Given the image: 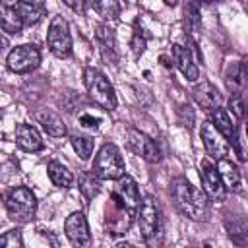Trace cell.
<instances>
[{
  "instance_id": "obj_1",
  "label": "cell",
  "mask_w": 248,
  "mask_h": 248,
  "mask_svg": "<svg viewBox=\"0 0 248 248\" xmlns=\"http://www.w3.org/2000/svg\"><path fill=\"white\" fill-rule=\"evenodd\" d=\"M170 194H172V200H174L176 207L180 209V213L186 215L188 219L200 221V219H205L207 217V213H209L207 194L202 192V190H198L186 178L172 180Z\"/></svg>"
},
{
  "instance_id": "obj_2",
  "label": "cell",
  "mask_w": 248,
  "mask_h": 248,
  "mask_svg": "<svg viewBox=\"0 0 248 248\" xmlns=\"http://www.w3.org/2000/svg\"><path fill=\"white\" fill-rule=\"evenodd\" d=\"M83 83H85L87 93L93 99V103H97L105 110H114L116 108V93H114L110 81L105 78L103 72H99L97 68H91V66L85 68Z\"/></svg>"
},
{
  "instance_id": "obj_3",
  "label": "cell",
  "mask_w": 248,
  "mask_h": 248,
  "mask_svg": "<svg viewBox=\"0 0 248 248\" xmlns=\"http://www.w3.org/2000/svg\"><path fill=\"white\" fill-rule=\"evenodd\" d=\"M6 209L16 223H29L37 213V198L25 186H16L6 196Z\"/></svg>"
},
{
  "instance_id": "obj_4",
  "label": "cell",
  "mask_w": 248,
  "mask_h": 248,
  "mask_svg": "<svg viewBox=\"0 0 248 248\" xmlns=\"http://www.w3.org/2000/svg\"><path fill=\"white\" fill-rule=\"evenodd\" d=\"M93 172L103 180H116L124 174V159L114 143H105L99 149L93 161Z\"/></svg>"
},
{
  "instance_id": "obj_5",
  "label": "cell",
  "mask_w": 248,
  "mask_h": 248,
  "mask_svg": "<svg viewBox=\"0 0 248 248\" xmlns=\"http://www.w3.org/2000/svg\"><path fill=\"white\" fill-rule=\"evenodd\" d=\"M46 45H48V50L56 58H68L72 54L70 27H68V21L62 16L52 17V21L48 25V33H46Z\"/></svg>"
},
{
  "instance_id": "obj_6",
  "label": "cell",
  "mask_w": 248,
  "mask_h": 248,
  "mask_svg": "<svg viewBox=\"0 0 248 248\" xmlns=\"http://www.w3.org/2000/svg\"><path fill=\"white\" fill-rule=\"evenodd\" d=\"M41 62V52L35 45H19L10 50L8 54V68L16 74H27L33 72Z\"/></svg>"
},
{
  "instance_id": "obj_7",
  "label": "cell",
  "mask_w": 248,
  "mask_h": 248,
  "mask_svg": "<svg viewBox=\"0 0 248 248\" xmlns=\"http://www.w3.org/2000/svg\"><path fill=\"white\" fill-rule=\"evenodd\" d=\"M200 178H202V186H203V192L207 194V198L211 202H223L225 196H227V186L217 170V167L203 159L202 165H200Z\"/></svg>"
},
{
  "instance_id": "obj_8",
  "label": "cell",
  "mask_w": 248,
  "mask_h": 248,
  "mask_svg": "<svg viewBox=\"0 0 248 248\" xmlns=\"http://www.w3.org/2000/svg\"><path fill=\"white\" fill-rule=\"evenodd\" d=\"M136 221H138V229H140L141 236L147 242H151V238L159 231V209H157V203H155V200L151 196L141 200V203L138 207Z\"/></svg>"
},
{
  "instance_id": "obj_9",
  "label": "cell",
  "mask_w": 248,
  "mask_h": 248,
  "mask_svg": "<svg viewBox=\"0 0 248 248\" xmlns=\"http://www.w3.org/2000/svg\"><path fill=\"white\" fill-rule=\"evenodd\" d=\"M209 118H211V122H213V126L231 141V145L234 147V151L238 153V157L240 159H244L246 155L242 153V149H240V143H238V130H236V124L231 120V116H229V112L225 110V108H221V107H215V108H211L209 110Z\"/></svg>"
},
{
  "instance_id": "obj_10",
  "label": "cell",
  "mask_w": 248,
  "mask_h": 248,
  "mask_svg": "<svg viewBox=\"0 0 248 248\" xmlns=\"http://www.w3.org/2000/svg\"><path fill=\"white\" fill-rule=\"evenodd\" d=\"M112 200L120 205H124L126 209H130L132 213L140 207L141 200H140V190H138V184L136 180L130 176V174H122L118 178V184H116V192L112 194Z\"/></svg>"
},
{
  "instance_id": "obj_11",
  "label": "cell",
  "mask_w": 248,
  "mask_h": 248,
  "mask_svg": "<svg viewBox=\"0 0 248 248\" xmlns=\"http://www.w3.org/2000/svg\"><path fill=\"white\" fill-rule=\"evenodd\" d=\"M64 232H66V236L70 238V242L74 246H87L91 242V232H89L87 219L79 211H76V213L66 217Z\"/></svg>"
},
{
  "instance_id": "obj_12",
  "label": "cell",
  "mask_w": 248,
  "mask_h": 248,
  "mask_svg": "<svg viewBox=\"0 0 248 248\" xmlns=\"http://www.w3.org/2000/svg\"><path fill=\"white\" fill-rule=\"evenodd\" d=\"M128 143L130 147L145 161L149 163H157L161 159V151H159V145L155 143V140H151L149 136H145L143 132H138V130H130L128 132Z\"/></svg>"
},
{
  "instance_id": "obj_13",
  "label": "cell",
  "mask_w": 248,
  "mask_h": 248,
  "mask_svg": "<svg viewBox=\"0 0 248 248\" xmlns=\"http://www.w3.org/2000/svg\"><path fill=\"white\" fill-rule=\"evenodd\" d=\"M202 140H203V145H205L207 153L213 159H223V157L229 155V145L225 141V136L213 126L211 120L202 126Z\"/></svg>"
},
{
  "instance_id": "obj_14",
  "label": "cell",
  "mask_w": 248,
  "mask_h": 248,
  "mask_svg": "<svg viewBox=\"0 0 248 248\" xmlns=\"http://www.w3.org/2000/svg\"><path fill=\"white\" fill-rule=\"evenodd\" d=\"M95 41L99 45L101 56L103 60L116 64L118 62V48H116V39H114V31L108 25H97L95 29Z\"/></svg>"
},
{
  "instance_id": "obj_15",
  "label": "cell",
  "mask_w": 248,
  "mask_h": 248,
  "mask_svg": "<svg viewBox=\"0 0 248 248\" xmlns=\"http://www.w3.org/2000/svg\"><path fill=\"white\" fill-rule=\"evenodd\" d=\"M172 58H174V64L176 68L182 72V76L188 79V81H196L198 76H200V70L192 58V52L188 46H182V45H172Z\"/></svg>"
},
{
  "instance_id": "obj_16",
  "label": "cell",
  "mask_w": 248,
  "mask_h": 248,
  "mask_svg": "<svg viewBox=\"0 0 248 248\" xmlns=\"http://www.w3.org/2000/svg\"><path fill=\"white\" fill-rule=\"evenodd\" d=\"M16 143H17L19 149L29 151V153L41 151L45 147V141L41 140V134L37 132L35 126H29V124H19L16 128Z\"/></svg>"
},
{
  "instance_id": "obj_17",
  "label": "cell",
  "mask_w": 248,
  "mask_h": 248,
  "mask_svg": "<svg viewBox=\"0 0 248 248\" xmlns=\"http://www.w3.org/2000/svg\"><path fill=\"white\" fill-rule=\"evenodd\" d=\"M12 8L16 10V14H17V17L21 19L23 25H35V23L43 17V14H45L43 4H39V2H29V0H19V2H16Z\"/></svg>"
},
{
  "instance_id": "obj_18",
  "label": "cell",
  "mask_w": 248,
  "mask_h": 248,
  "mask_svg": "<svg viewBox=\"0 0 248 248\" xmlns=\"http://www.w3.org/2000/svg\"><path fill=\"white\" fill-rule=\"evenodd\" d=\"M192 93H194V99L198 101V105H202V107L207 108V110L219 107V103H221V93L217 91V87H213V85L207 83V81L196 85Z\"/></svg>"
},
{
  "instance_id": "obj_19",
  "label": "cell",
  "mask_w": 248,
  "mask_h": 248,
  "mask_svg": "<svg viewBox=\"0 0 248 248\" xmlns=\"http://www.w3.org/2000/svg\"><path fill=\"white\" fill-rule=\"evenodd\" d=\"M37 120L43 126V130L46 134L54 136V138H62L66 134V126H64L62 118L52 110H39L37 112Z\"/></svg>"
},
{
  "instance_id": "obj_20",
  "label": "cell",
  "mask_w": 248,
  "mask_h": 248,
  "mask_svg": "<svg viewBox=\"0 0 248 248\" xmlns=\"http://www.w3.org/2000/svg\"><path fill=\"white\" fill-rule=\"evenodd\" d=\"M217 170H219L227 190H238V186H240V172L232 165V161H229L227 157L217 159Z\"/></svg>"
},
{
  "instance_id": "obj_21",
  "label": "cell",
  "mask_w": 248,
  "mask_h": 248,
  "mask_svg": "<svg viewBox=\"0 0 248 248\" xmlns=\"http://www.w3.org/2000/svg\"><path fill=\"white\" fill-rule=\"evenodd\" d=\"M46 170H48V178L52 180L54 186H58V188H70V186H72L74 176H72V172H70L62 163L50 161L48 167H46Z\"/></svg>"
},
{
  "instance_id": "obj_22",
  "label": "cell",
  "mask_w": 248,
  "mask_h": 248,
  "mask_svg": "<svg viewBox=\"0 0 248 248\" xmlns=\"http://www.w3.org/2000/svg\"><path fill=\"white\" fill-rule=\"evenodd\" d=\"M89 4L105 19H118V16H120L118 0H89Z\"/></svg>"
},
{
  "instance_id": "obj_23",
  "label": "cell",
  "mask_w": 248,
  "mask_h": 248,
  "mask_svg": "<svg viewBox=\"0 0 248 248\" xmlns=\"http://www.w3.org/2000/svg\"><path fill=\"white\" fill-rule=\"evenodd\" d=\"M79 190H81V194L87 198V200H91V198H95L99 192H101V184H99V176L95 174V172H83L81 176H79Z\"/></svg>"
},
{
  "instance_id": "obj_24",
  "label": "cell",
  "mask_w": 248,
  "mask_h": 248,
  "mask_svg": "<svg viewBox=\"0 0 248 248\" xmlns=\"http://www.w3.org/2000/svg\"><path fill=\"white\" fill-rule=\"evenodd\" d=\"M21 27H23V23H21V19L17 17L16 10L4 6V8H2V29H4L6 33L17 35V33L21 31Z\"/></svg>"
},
{
  "instance_id": "obj_25",
  "label": "cell",
  "mask_w": 248,
  "mask_h": 248,
  "mask_svg": "<svg viewBox=\"0 0 248 248\" xmlns=\"http://www.w3.org/2000/svg\"><path fill=\"white\" fill-rule=\"evenodd\" d=\"M72 145L79 155V159H89L93 153V138L89 136H79V134L72 136Z\"/></svg>"
},
{
  "instance_id": "obj_26",
  "label": "cell",
  "mask_w": 248,
  "mask_h": 248,
  "mask_svg": "<svg viewBox=\"0 0 248 248\" xmlns=\"http://www.w3.org/2000/svg\"><path fill=\"white\" fill-rule=\"evenodd\" d=\"M225 79H227V85L229 89L236 95L240 91V83H242V72H240V64H229L227 68V74H225Z\"/></svg>"
},
{
  "instance_id": "obj_27",
  "label": "cell",
  "mask_w": 248,
  "mask_h": 248,
  "mask_svg": "<svg viewBox=\"0 0 248 248\" xmlns=\"http://www.w3.org/2000/svg\"><path fill=\"white\" fill-rule=\"evenodd\" d=\"M145 45H147V37H145L143 29L136 23V27H134V35H132V52H134L136 58H140V56L143 54Z\"/></svg>"
},
{
  "instance_id": "obj_28",
  "label": "cell",
  "mask_w": 248,
  "mask_h": 248,
  "mask_svg": "<svg viewBox=\"0 0 248 248\" xmlns=\"http://www.w3.org/2000/svg\"><path fill=\"white\" fill-rule=\"evenodd\" d=\"M16 246L17 248L21 246V232L17 229L4 232L2 238H0V248H16Z\"/></svg>"
},
{
  "instance_id": "obj_29",
  "label": "cell",
  "mask_w": 248,
  "mask_h": 248,
  "mask_svg": "<svg viewBox=\"0 0 248 248\" xmlns=\"http://www.w3.org/2000/svg\"><path fill=\"white\" fill-rule=\"evenodd\" d=\"M229 107H231V110L234 112V116L236 118H242V114H244V105H242V101H240V97H238V93L229 101Z\"/></svg>"
},
{
  "instance_id": "obj_30",
  "label": "cell",
  "mask_w": 248,
  "mask_h": 248,
  "mask_svg": "<svg viewBox=\"0 0 248 248\" xmlns=\"http://www.w3.org/2000/svg\"><path fill=\"white\" fill-rule=\"evenodd\" d=\"M99 118H95V116H91V114H81L79 116V124L83 126V128H91V130H97L99 128Z\"/></svg>"
},
{
  "instance_id": "obj_31",
  "label": "cell",
  "mask_w": 248,
  "mask_h": 248,
  "mask_svg": "<svg viewBox=\"0 0 248 248\" xmlns=\"http://www.w3.org/2000/svg\"><path fill=\"white\" fill-rule=\"evenodd\" d=\"M68 8H72L76 14H83L85 12V4H87V0H62Z\"/></svg>"
},
{
  "instance_id": "obj_32",
  "label": "cell",
  "mask_w": 248,
  "mask_h": 248,
  "mask_svg": "<svg viewBox=\"0 0 248 248\" xmlns=\"http://www.w3.org/2000/svg\"><path fill=\"white\" fill-rule=\"evenodd\" d=\"M242 70H244V76L248 78V56L242 60Z\"/></svg>"
},
{
  "instance_id": "obj_33",
  "label": "cell",
  "mask_w": 248,
  "mask_h": 248,
  "mask_svg": "<svg viewBox=\"0 0 248 248\" xmlns=\"http://www.w3.org/2000/svg\"><path fill=\"white\" fill-rule=\"evenodd\" d=\"M165 4H169V6H176L178 4V0H163Z\"/></svg>"
},
{
  "instance_id": "obj_34",
  "label": "cell",
  "mask_w": 248,
  "mask_h": 248,
  "mask_svg": "<svg viewBox=\"0 0 248 248\" xmlns=\"http://www.w3.org/2000/svg\"><path fill=\"white\" fill-rule=\"evenodd\" d=\"M246 132H248V126H246Z\"/></svg>"
}]
</instances>
